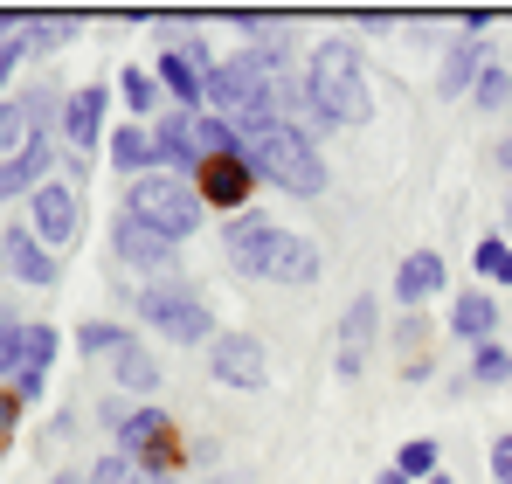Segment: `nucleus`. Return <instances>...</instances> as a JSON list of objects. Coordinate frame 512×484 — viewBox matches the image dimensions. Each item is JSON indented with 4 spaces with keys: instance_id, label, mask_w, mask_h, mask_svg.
Here are the masks:
<instances>
[{
    "instance_id": "f257e3e1",
    "label": "nucleus",
    "mask_w": 512,
    "mask_h": 484,
    "mask_svg": "<svg viewBox=\"0 0 512 484\" xmlns=\"http://www.w3.org/2000/svg\"><path fill=\"white\" fill-rule=\"evenodd\" d=\"M243 160L256 166V180H270V187H284L298 201L326 194V160H319V146H312V132L298 118H270V125L243 132Z\"/></svg>"
},
{
    "instance_id": "f03ea898",
    "label": "nucleus",
    "mask_w": 512,
    "mask_h": 484,
    "mask_svg": "<svg viewBox=\"0 0 512 484\" xmlns=\"http://www.w3.org/2000/svg\"><path fill=\"white\" fill-rule=\"evenodd\" d=\"M305 104L326 125H367L374 90H367V70H360V56L346 42H319L312 49V63H305Z\"/></svg>"
},
{
    "instance_id": "7ed1b4c3",
    "label": "nucleus",
    "mask_w": 512,
    "mask_h": 484,
    "mask_svg": "<svg viewBox=\"0 0 512 484\" xmlns=\"http://www.w3.org/2000/svg\"><path fill=\"white\" fill-rule=\"evenodd\" d=\"M125 215L132 222H146L153 236L167 242H187L201 229V194H194V180H180V173H139L132 187H125Z\"/></svg>"
},
{
    "instance_id": "20e7f679",
    "label": "nucleus",
    "mask_w": 512,
    "mask_h": 484,
    "mask_svg": "<svg viewBox=\"0 0 512 484\" xmlns=\"http://www.w3.org/2000/svg\"><path fill=\"white\" fill-rule=\"evenodd\" d=\"M139 319L160 325V339H167V346H201V339L215 332V312H208L194 291H180L173 277H167V284H146V291H139Z\"/></svg>"
},
{
    "instance_id": "39448f33",
    "label": "nucleus",
    "mask_w": 512,
    "mask_h": 484,
    "mask_svg": "<svg viewBox=\"0 0 512 484\" xmlns=\"http://www.w3.org/2000/svg\"><path fill=\"white\" fill-rule=\"evenodd\" d=\"M28 236L42 242L49 256L84 236V201H77V187H70V180H49V187H35V194H28Z\"/></svg>"
},
{
    "instance_id": "423d86ee",
    "label": "nucleus",
    "mask_w": 512,
    "mask_h": 484,
    "mask_svg": "<svg viewBox=\"0 0 512 484\" xmlns=\"http://www.w3.org/2000/svg\"><path fill=\"white\" fill-rule=\"evenodd\" d=\"M208 374L222 388H263L270 381V353L256 346L250 332H215L208 339Z\"/></svg>"
},
{
    "instance_id": "0eeeda50",
    "label": "nucleus",
    "mask_w": 512,
    "mask_h": 484,
    "mask_svg": "<svg viewBox=\"0 0 512 484\" xmlns=\"http://www.w3.org/2000/svg\"><path fill=\"white\" fill-rule=\"evenodd\" d=\"M111 249H118V263H132V270H146V277H160V284H167L173 270H180V263H173V249H180V242L153 236V229H146V222H132V215H118V229H111Z\"/></svg>"
},
{
    "instance_id": "6e6552de",
    "label": "nucleus",
    "mask_w": 512,
    "mask_h": 484,
    "mask_svg": "<svg viewBox=\"0 0 512 484\" xmlns=\"http://www.w3.org/2000/svg\"><path fill=\"white\" fill-rule=\"evenodd\" d=\"M256 187V166L243 153H229V160H208L194 173V194H201V208H243Z\"/></svg>"
},
{
    "instance_id": "1a4fd4ad",
    "label": "nucleus",
    "mask_w": 512,
    "mask_h": 484,
    "mask_svg": "<svg viewBox=\"0 0 512 484\" xmlns=\"http://www.w3.org/2000/svg\"><path fill=\"white\" fill-rule=\"evenodd\" d=\"M153 166L160 173H201V153H194V111H160V125H153Z\"/></svg>"
},
{
    "instance_id": "9d476101",
    "label": "nucleus",
    "mask_w": 512,
    "mask_h": 484,
    "mask_svg": "<svg viewBox=\"0 0 512 484\" xmlns=\"http://www.w3.org/2000/svg\"><path fill=\"white\" fill-rule=\"evenodd\" d=\"M35 132H49V90H21L0 97V160H14Z\"/></svg>"
},
{
    "instance_id": "9b49d317",
    "label": "nucleus",
    "mask_w": 512,
    "mask_h": 484,
    "mask_svg": "<svg viewBox=\"0 0 512 484\" xmlns=\"http://www.w3.org/2000/svg\"><path fill=\"white\" fill-rule=\"evenodd\" d=\"M374 332H381V305L360 291V298L346 305V319H340V381H360V374H367V346H374Z\"/></svg>"
},
{
    "instance_id": "f8f14e48",
    "label": "nucleus",
    "mask_w": 512,
    "mask_h": 484,
    "mask_svg": "<svg viewBox=\"0 0 512 484\" xmlns=\"http://www.w3.org/2000/svg\"><path fill=\"white\" fill-rule=\"evenodd\" d=\"M49 367H56V325H21V353H14V395L21 402H35L42 395V381H49Z\"/></svg>"
},
{
    "instance_id": "ddd939ff",
    "label": "nucleus",
    "mask_w": 512,
    "mask_h": 484,
    "mask_svg": "<svg viewBox=\"0 0 512 484\" xmlns=\"http://www.w3.org/2000/svg\"><path fill=\"white\" fill-rule=\"evenodd\" d=\"M319 270H326L319 242H312V236H291V229H277L270 256H263V277H270V284H312Z\"/></svg>"
},
{
    "instance_id": "4468645a",
    "label": "nucleus",
    "mask_w": 512,
    "mask_h": 484,
    "mask_svg": "<svg viewBox=\"0 0 512 484\" xmlns=\"http://www.w3.org/2000/svg\"><path fill=\"white\" fill-rule=\"evenodd\" d=\"M49 166H56V146H49V132H35L14 160H0V201H21V194L49 187Z\"/></svg>"
},
{
    "instance_id": "2eb2a0df",
    "label": "nucleus",
    "mask_w": 512,
    "mask_h": 484,
    "mask_svg": "<svg viewBox=\"0 0 512 484\" xmlns=\"http://www.w3.org/2000/svg\"><path fill=\"white\" fill-rule=\"evenodd\" d=\"M63 132H70V146H77V153L97 146V132H104V83H84V90H70V97H63Z\"/></svg>"
},
{
    "instance_id": "dca6fc26",
    "label": "nucleus",
    "mask_w": 512,
    "mask_h": 484,
    "mask_svg": "<svg viewBox=\"0 0 512 484\" xmlns=\"http://www.w3.org/2000/svg\"><path fill=\"white\" fill-rule=\"evenodd\" d=\"M0 263H7L21 284H56V256L28 236V229H7V236H0Z\"/></svg>"
},
{
    "instance_id": "f3484780",
    "label": "nucleus",
    "mask_w": 512,
    "mask_h": 484,
    "mask_svg": "<svg viewBox=\"0 0 512 484\" xmlns=\"http://www.w3.org/2000/svg\"><path fill=\"white\" fill-rule=\"evenodd\" d=\"M492 63V49L478 42V35H464L450 56H443V70H436V97H464L471 83H478V70Z\"/></svg>"
},
{
    "instance_id": "a211bd4d",
    "label": "nucleus",
    "mask_w": 512,
    "mask_h": 484,
    "mask_svg": "<svg viewBox=\"0 0 512 484\" xmlns=\"http://www.w3.org/2000/svg\"><path fill=\"white\" fill-rule=\"evenodd\" d=\"M111 381H118L125 395H153V388H160V360H153V346H146V339H125V346L111 353Z\"/></svg>"
},
{
    "instance_id": "6ab92c4d",
    "label": "nucleus",
    "mask_w": 512,
    "mask_h": 484,
    "mask_svg": "<svg viewBox=\"0 0 512 484\" xmlns=\"http://www.w3.org/2000/svg\"><path fill=\"white\" fill-rule=\"evenodd\" d=\"M492 325H499V298H492V291H464V298L450 305V332L471 339V346H485Z\"/></svg>"
},
{
    "instance_id": "aec40b11",
    "label": "nucleus",
    "mask_w": 512,
    "mask_h": 484,
    "mask_svg": "<svg viewBox=\"0 0 512 484\" xmlns=\"http://www.w3.org/2000/svg\"><path fill=\"white\" fill-rule=\"evenodd\" d=\"M270 242H277V229H270L263 215L236 222V229H229V263H236L243 277H263V256H270Z\"/></svg>"
},
{
    "instance_id": "412c9836",
    "label": "nucleus",
    "mask_w": 512,
    "mask_h": 484,
    "mask_svg": "<svg viewBox=\"0 0 512 484\" xmlns=\"http://www.w3.org/2000/svg\"><path fill=\"white\" fill-rule=\"evenodd\" d=\"M436 284H443V256H436V249H416V256L395 270V298H402V305H423Z\"/></svg>"
},
{
    "instance_id": "4be33fe9",
    "label": "nucleus",
    "mask_w": 512,
    "mask_h": 484,
    "mask_svg": "<svg viewBox=\"0 0 512 484\" xmlns=\"http://www.w3.org/2000/svg\"><path fill=\"white\" fill-rule=\"evenodd\" d=\"M111 166L132 173V180H139V173H160V166H153V132H146V125H118V132H111Z\"/></svg>"
},
{
    "instance_id": "5701e85b",
    "label": "nucleus",
    "mask_w": 512,
    "mask_h": 484,
    "mask_svg": "<svg viewBox=\"0 0 512 484\" xmlns=\"http://www.w3.org/2000/svg\"><path fill=\"white\" fill-rule=\"evenodd\" d=\"M194 153H201V166H208V160H229V153H243V139H236V125H229V118H215V111H194Z\"/></svg>"
},
{
    "instance_id": "b1692460",
    "label": "nucleus",
    "mask_w": 512,
    "mask_h": 484,
    "mask_svg": "<svg viewBox=\"0 0 512 484\" xmlns=\"http://www.w3.org/2000/svg\"><path fill=\"white\" fill-rule=\"evenodd\" d=\"M471 263H478V277H485V284H506V291H512V242L485 236V242H478V256H471Z\"/></svg>"
},
{
    "instance_id": "393cba45",
    "label": "nucleus",
    "mask_w": 512,
    "mask_h": 484,
    "mask_svg": "<svg viewBox=\"0 0 512 484\" xmlns=\"http://www.w3.org/2000/svg\"><path fill=\"white\" fill-rule=\"evenodd\" d=\"M118 97H125L139 118H146V111H160V83H153V70H125V77H118Z\"/></svg>"
},
{
    "instance_id": "a878e982",
    "label": "nucleus",
    "mask_w": 512,
    "mask_h": 484,
    "mask_svg": "<svg viewBox=\"0 0 512 484\" xmlns=\"http://www.w3.org/2000/svg\"><path fill=\"white\" fill-rule=\"evenodd\" d=\"M506 374H512V353H506V346H492V339H485V346H478V360H471V381H485V388H499Z\"/></svg>"
},
{
    "instance_id": "bb28decb",
    "label": "nucleus",
    "mask_w": 512,
    "mask_h": 484,
    "mask_svg": "<svg viewBox=\"0 0 512 484\" xmlns=\"http://www.w3.org/2000/svg\"><path fill=\"white\" fill-rule=\"evenodd\" d=\"M125 339H132V332H118V325H104V319H90L84 332H77V346H84L90 360H104V353H118Z\"/></svg>"
},
{
    "instance_id": "cd10ccee",
    "label": "nucleus",
    "mask_w": 512,
    "mask_h": 484,
    "mask_svg": "<svg viewBox=\"0 0 512 484\" xmlns=\"http://www.w3.org/2000/svg\"><path fill=\"white\" fill-rule=\"evenodd\" d=\"M471 97H478L485 111H499V104L512 97V77L499 70V63H485V70H478V83H471Z\"/></svg>"
},
{
    "instance_id": "c85d7f7f",
    "label": "nucleus",
    "mask_w": 512,
    "mask_h": 484,
    "mask_svg": "<svg viewBox=\"0 0 512 484\" xmlns=\"http://www.w3.org/2000/svg\"><path fill=\"white\" fill-rule=\"evenodd\" d=\"M70 28H77L70 14H49V21H28V49H35V56H49V42H63Z\"/></svg>"
},
{
    "instance_id": "c756f323",
    "label": "nucleus",
    "mask_w": 512,
    "mask_h": 484,
    "mask_svg": "<svg viewBox=\"0 0 512 484\" xmlns=\"http://www.w3.org/2000/svg\"><path fill=\"white\" fill-rule=\"evenodd\" d=\"M21 325H28V319H14V305H0V374H14V353H21Z\"/></svg>"
},
{
    "instance_id": "7c9ffc66",
    "label": "nucleus",
    "mask_w": 512,
    "mask_h": 484,
    "mask_svg": "<svg viewBox=\"0 0 512 484\" xmlns=\"http://www.w3.org/2000/svg\"><path fill=\"white\" fill-rule=\"evenodd\" d=\"M395 471H402V478H436V471H443V464H436V443H409Z\"/></svg>"
},
{
    "instance_id": "2f4dec72",
    "label": "nucleus",
    "mask_w": 512,
    "mask_h": 484,
    "mask_svg": "<svg viewBox=\"0 0 512 484\" xmlns=\"http://www.w3.org/2000/svg\"><path fill=\"white\" fill-rule=\"evenodd\" d=\"M132 478H139V471H132V457H118V450L90 464V484H132Z\"/></svg>"
},
{
    "instance_id": "473e14b6",
    "label": "nucleus",
    "mask_w": 512,
    "mask_h": 484,
    "mask_svg": "<svg viewBox=\"0 0 512 484\" xmlns=\"http://www.w3.org/2000/svg\"><path fill=\"white\" fill-rule=\"evenodd\" d=\"M492 478H499V484H512V429L499 436V443H492Z\"/></svg>"
},
{
    "instance_id": "72a5a7b5",
    "label": "nucleus",
    "mask_w": 512,
    "mask_h": 484,
    "mask_svg": "<svg viewBox=\"0 0 512 484\" xmlns=\"http://www.w3.org/2000/svg\"><path fill=\"white\" fill-rule=\"evenodd\" d=\"M21 56H28V49H21V42H0V83H7V70H14V63H21Z\"/></svg>"
},
{
    "instance_id": "f704fd0d",
    "label": "nucleus",
    "mask_w": 512,
    "mask_h": 484,
    "mask_svg": "<svg viewBox=\"0 0 512 484\" xmlns=\"http://www.w3.org/2000/svg\"><path fill=\"white\" fill-rule=\"evenodd\" d=\"M492 160H499V166H512V139H499V146H492Z\"/></svg>"
},
{
    "instance_id": "c9c22d12",
    "label": "nucleus",
    "mask_w": 512,
    "mask_h": 484,
    "mask_svg": "<svg viewBox=\"0 0 512 484\" xmlns=\"http://www.w3.org/2000/svg\"><path fill=\"white\" fill-rule=\"evenodd\" d=\"M132 484H173V478H167V471H139Z\"/></svg>"
},
{
    "instance_id": "e433bc0d",
    "label": "nucleus",
    "mask_w": 512,
    "mask_h": 484,
    "mask_svg": "<svg viewBox=\"0 0 512 484\" xmlns=\"http://www.w3.org/2000/svg\"><path fill=\"white\" fill-rule=\"evenodd\" d=\"M7 422H14V402H7V395H0V436H7Z\"/></svg>"
},
{
    "instance_id": "4c0bfd02",
    "label": "nucleus",
    "mask_w": 512,
    "mask_h": 484,
    "mask_svg": "<svg viewBox=\"0 0 512 484\" xmlns=\"http://www.w3.org/2000/svg\"><path fill=\"white\" fill-rule=\"evenodd\" d=\"M49 484H90V478H77V471H56V478H49Z\"/></svg>"
}]
</instances>
